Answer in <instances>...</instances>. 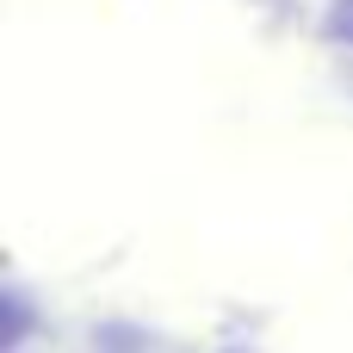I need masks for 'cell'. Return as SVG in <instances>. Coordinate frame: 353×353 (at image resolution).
I'll return each mask as SVG.
<instances>
[{
	"instance_id": "1",
	"label": "cell",
	"mask_w": 353,
	"mask_h": 353,
	"mask_svg": "<svg viewBox=\"0 0 353 353\" xmlns=\"http://www.w3.org/2000/svg\"><path fill=\"white\" fill-rule=\"evenodd\" d=\"M323 37L353 43V0H335V6H329V19H323Z\"/></svg>"
}]
</instances>
